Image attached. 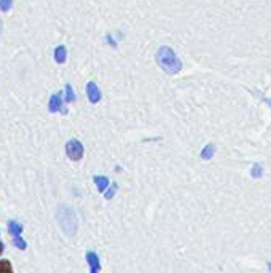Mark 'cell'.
I'll return each instance as SVG.
<instances>
[{"instance_id":"cell-11","label":"cell","mask_w":271,"mask_h":273,"mask_svg":"<svg viewBox=\"0 0 271 273\" xmlns=\"http://www.w3.org/2000/svg\"><path fill=\"white\" fill-rule=\"evenodd\" d=\"M262 176H263V168H262V165H260V163L254 165V166H252V177H254V179H260Z\"/></svg>"},{"instance_id":"cell-17","label":"cell","mask_w":271,"mask_h":273,"mask_svg":"<svg viewBox=\"0 0 271 273\" xmlns=\"http://www.w3.org/2000/svg\"><path fill=\"white\" fill-rule=\"evenodd\" d=\"M2 252H4V245L0 243V254H2Z\"/></svg>"},{"instance_id":"cell-2","label":"cell","mask_w":271,"mask_h":273,"mask_svg":"<svg viewBox=\"0 0 271 273\" xmlns=\"http://www.w3.org/2000/svg\"><path fill=\"white\" fill-rule=\"evenodd\" d=\"M58 219H59V224H61L63 230L69 237H74L75 232H77V217H75V212L70 209L69 206H59L58 211Z\"/></svg>"},{"instance_id":"cell-16","label":"cell","mask_w":271,"mask_h":273,"mask_svg":"<svg viewBox=\"0 0 271 273\" xmlns=\"http://www.w3.org/2000/svg\"><path fill=\"white\" fill-rule=\"evenodd\" d=\"M117 190H118V186H117V184H112V189H110V190L107 192V194H105V198H107V200H110V198L114 197V194H115Z\"/></svg>"},{"instance_id":"cell-1","label":"cell","mask_w":271,"mask_h":273,"mask_svg":"<svg viewBox=\"0 0 271 273\" xmlns=\"http://www.w3.org/2000/svg\"><path fill=\"white\" fill-rule=\"evenodd\" d=\"M155 58H156V64L163 69V72L169 75H174L180 72V69H182V61L177 58V55L171 47H166V45L159 47Z\"/></svg>"},{"instance_id":"cell-7","label":"cell","mask_w":271,"mask_h":273,"mask_svg":"<svg viewBox=\"0 0 271 273\" xmlns=\"http://www.w3.org/2000/svg\"><path fill=\"white\" fill-rule=\"evenodd\" d=\"M55 59H56V63H59V64L66 63V59H67V50H66L64 45L56 47V50H55Z\"/></svg>"},{"instance_id":"cell-5","label":"cell","mask_w":271,"mask_h":273,"mask_svg":"<svg viewBox=\"0 0 271 273\" xmlns=\"http://www.w3.org/2000/svg\"><path fill=\"white\" fill-rule=\"evenodd\" d=\"M86 260L89 264V268H91V273H96V271L101 270V262H99V257H97L96 252L88 251L86 252Z\"/></svg>"},{"instance_id":"cell-6","label":"cell","mask_w":271,"mask_h":273,"mask_svg":"<svg viewBox=\"0 0 271 273\" xmlns=\"http://www.w3.org/2000/svg\"><path fill=\"white\" fill-rule=\"evenodd\" d=\"M63 107V98L59 93L53 95L51 98H49V104H48V109H49V112H59Z\"/></svg>"},{"instance_id":"cell-15","label":"cell","mask_w":271,"mask_h":273,"mask_svg":"<svg viewBox=\"0 0 271 273\" xmlns=\"http://www.w3.org/2000/svg\"><path fill=\"white\" fill-rule=\"evenodd\" d=\"M13 267L8 260H0V271H12Z\"/></svg>"},{"instance_id":"cell-10","label":"cell","mask_w":271,"mask_h":273,"mask_svg":"<svg viewBox=\"0 0 271 273\" xmlns=\"http://www.w3.org/2000/svg\"><path fill=\"white\" fill-rule=\"evenodd\" d=\"M8 230H10V234H12L13 237H15V235H21L23 225H19L18 222L12 220V222H8Z\"/></svg>"},{"instance_id":"cell-3","label":"cell","mask_w":271,"mask_h":273,"mask_svg":"<svg viewBox=\"0 0 271 273\" xmlns=\"http://www.w3.org/2000/svg\"><path fill=\"white\" fill-rule=\"evenodd\" d=\"M66 154L70 160L74 161H78L83 158V154H85V149H83V144L80 143L78 139H70L69 143L66 144Z\"/></svg>"},{"instance_id":"cell-13","label":"cell","mask_w":271,"mask_h":273,"mask_svg":"<svg viewBox=\"0 0 271 273\" xmlns=\"http://www.w3.org/2000/svg\"><path fill=\"white\" fill-rule=\"evenodd\" d=\"M13 243H15V246H18L19 249H26L27 245H26V241L23 238H19V235H15L13 237Z\"/></svg>"},{"instance_id":"cell-4","label":"cell","mask_w":271,"mask_h":273,"mask_svg":"<svg viewBox=\"0 0 271 273\" xmlns=\"http://www.w3.org/2000/svg\"><path fill=\"white\" fill-rule=\"evenodd\" d=\"M86 95H88L89 103H93V104H97L99 101L102 99L101 89L97 88V85L94 82H88V85H86Z\"/></svg>"},{"instance_id":"cell-9","label":"cell","mask_w":271,"mask_h":273,"mask_svg":"<svg viewBox=\"0 0 271 273\" xmlns=\"http://www.w3.org/2000/svg\"><path fill=\"white\" fill-rule=\"evenodd\" d=\"M215 154V146L214 144H207L203 150H201V158L203 160H210Z\"/></svg>"},{"instance_id":"cell-14","label":"cell","mask_w":271,"mask_h":273,"mask_svg":"<svg viewBox=\"0 0 271 273\" xmlns=\"http://www.w3.org/2000/svg\"><path fill=\"white\" fill-rule=\"evenodd\" d=\"M13 0H0V12H8L12 8Z\"/></svg>"},{"instance_id":"cell-8","label":"cell","mask_w":271,"mask_h":273,"mask_svg":"<svg viewBox=\"0 0 271 273\" xmlns=\"http://www.w3.org/2000/svg\"><path fill=\"white\" fill-rule=\"evenodd\" d=\"M93 180H94V184H96L97 190L101 192V194H104L105 189L109 187V179H107L105 176H94Z\"/></svg>"},{"instance_id":"cell-12","label":"cell","mask_w":271,"mask_h":273,"mask_svg":"<svg viewBox=\"0 0 271 273\" xmlns=\"http://www.w3.org/2000/svg\"><path fill=\"white\" fill-rule=\"evenodd\" d=\"M66 103H72V101H75V95H74V89L70 85H66Z\"/></svg>"}]
</instances>
